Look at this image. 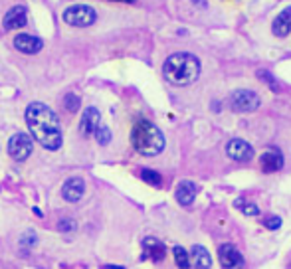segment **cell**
<instances>
[{"label": "cell", "mask_w": 291, "mask_h": 269, "mask_svg": "<svg viewBox=\"0 0 291 269\" xmlns=\"http://www.w3.org/2000/svg\"><path fill=\"white\" fill-rule=\"evenodd\" d=\"M26 125L30 129V136H34L44 148L58 150L62 146V127L58 115L40 101H34L26 107Z\"/></svg>", "instance_id": "1"}, {"label": "cell", "mask_w": 291, "mask_h": 269, "mask_svg": "<svg viewBox=\"0 0 291 269\" xmlns=\"http://www.w3.org/2000/svg\"><path fill=\"white\" fill-rule=\"evenodd\" d=\"M162 75L172 85H190L200 75V60L188 52H176L168 56L162 66Z\"/></svg>", "instance_id": "2"}, {"label": "cell", "mask_w": 291, "mask_h": 269, "mask_svg": "<svg viewBox=\"0 0 291 269\" xmlns=\"http://www.w3.org/2000/svg\"><path fill=\"white\" fill-rule=\"evenodd\" d=\"M131 142H133V148L139 154L156 156L164 148V134L160 133V129L156 125H152L150 121L141 119V121L135 123L133 131H131Z\"/></svg>", "instance_id": "3"}, {"label": "cell", "mask_w": 291, "mask_h": 269, "mask_svg": "<svg viewBox=\"0 0 291 269\" xmlns=\"http://www.w3.org/2000/svg\"><path fill=\"white\" fill-rule=\"evenodd\" d=\"M62 18L70 26L87 28V26H91L97 20V12L91 6H87V4H73V6H70V8L64 10Z\"/></svg>", "instance_id": "4"}, {"label": "cell", "mask_w": 291, "mask_h": 269, "mask_svg": "<svg viewBox=\"0 0 291 269\" xmlns=\"http://www.w3.org/2000/svg\"><path fill=\"white\" fill-rule=\"evenodd\" d=\"M262 99L252 89H236L230 95V109L236 113H252L260 107Z\"/></svg>", "instance_id": "5"}, {"label": "cell", "mask_w": 291, "mask_h": 269, "mask_svg": "<svg viewBox=\"0 0 291 269\" xmlns=\"http://www.w3.org/2000/svg\"><path fill=\"white\" fill-rule=\"evenodd\" d=\"M34 150V140L32 136L26 133H16L12 134V138L8 140V152L14 160H26Z\"/></svg>", "instance_id": "6"}, {"label": "cell", "mask_w": 291, "mask_h": 269, "mask_svg": "<svg viewBox=\"0 0 291 269\" xmlns=\"http://www.w3.org/2000/svg\"><path fill=\"white\" fill-rule=\"evenodd\" d=\"M226 154L236 162H248L254 158V148L250 142H246L242 138H232L226 144Z\"/></svg>", "instance_id": "7"}, {"label": "cell", "mask_w": 291, "mask_h": 269, "mask_svg": "<svg viewBox=\"0 0 291 269\" xmlns=\"http://www.w3.org/2000/svg\"><path fill=\"white\" fill-rule=\"evenodd\" d=\"M218 260L220 266L224 269H242L244 268V256L232 246V244H224L218 250Z\"/></svg>", "instance_id": "8"}, {"label": "cell", "mask_w": 291, "mask_h": 269, "mask_svg": "<svg viewBox=\"0 0 291 269\" xmlns=\"http://www.w3.org/2000/svg\"><path fill=\"white\" fill-rule=\"evenodd\" d=\"M85 192V182L83 178L79 176H72L64 182V188H62V196L68 200V202H79L81 196Z\"/></svg>", "instance_id": "9"}, {"label": "cell", "mask_w": 291, "mask_h": 269, "mask_svg": "<svg viewBox=\"0 0 291 269\" xmlns=\"http://www.w3.org/2000/svg\"><path fill=\"white\" fill-rule=\"evenodd\" d=\"M260 164H262V170L268 172V174L278 172V170L284 168V154L278 148H268L260 156Z\"/></svg>", "instance_id": "10"}, {"label": "cell", "mask_w": 291, "mask_h": 269, "mask_svg": "<svg viewBox=\"0 0 291 269\" xmlns=\"http://www.w3.org/2000/svg\"><path fill=\"white\" fill-rule=\"evenodd\" d=\"M101 125V115L95 107H87L81 115V121H79V131L83 136H91L95 133V129Z\"/></svg>", "instance_id": "11"}, {"label": "cell", "mask_w": 291, "mask_h": 269, "mask_svg": "<svg viewBox=\"0 0 291 269\" xmlns=\"http://www.w3.org/2000/svg\"><path fill=\"white\" fill-rule=\"evenodd\" d=\"M42 46H44V42L30 34H18L14 38V48L22 54H38L42 50Z\"/></svg>", "instance_id": "12"}, {"label": "cell", "mask_w": 291, "mask_h": 269, "mask_svg": "<svg viewBox=\"0 0 291 269\" xmlns=\"http://www.w3.org/2000/svg\"><path fill=\"white\" fill-rule=\"evenodd\" d=\"M28 22V12L24 6H14L6 12L4 16V28L6 30H16V28H24Z\"/></svg>", "instance_id": "13"}, {"label": "cell", "mask_w": 291, "mask_h": 269, "mask_svg": "<svg viewBox=\"0 0 291 269\" xmlns=\"http://www.w3.org/2000/svg\"><path fill=\"white\" fill-rule=\"evenodd\" d=\"M143 250H145L143 258H145V260H152V262H156V264L162 262L164 256H166L164 244L158 242L156 238H145V240H143Z\"/></svg>", "instance_id": "14"}, {"label": "cell", "mask_w": 291, "mask_h": 269, "mask_svg": "<svg viewBox=\"0 0 291 269\" xmlns=\"http://www.w3.org/2000/svg\"><path fill=\"white\" fill-rule=\"evenodd\" d=\"M196 194H198V186L194 182H190V180H182L176 186V192H174V196H176L180 206H190L194 202Z\"/></svg>", "instance_id": "15"}, {"label": "cell", "mask_w": 291, "mask_h": 269, "mask_svg": "<svg viewBox=\"0 0 291 269\" xmlns=\"http://www.w3.org/2000/svg\"><path fill=\"white\" fill-rule=\"evenodd\" d=\"M188 258H190V268L194 269H210L212 266V258L204 246H192Z\"/></svg>", "instance_id": "16"}, {"label": "cell", "mask_w": 291, "mask_h": 269, "mask_svg": "<svg viewBox=\"0 0 291 269\" xmlns=\"http://www.w3.org/2000/svg\"><path fill=\"white\" fill-rule=\"evenodd\" d=\"M272 32L278 38H286L291 32V6H288L284 12H280V16L274 20L272 24Z\"/></svg>", "instance_id": "17"}, {"label": "cell", "mask_w": 291, "mask_h": 269, "mask_svg": "<svg viewBox=\"0 0 291 269\" xmlns=\"http://www.w3.org/2000/svg\"><path fill=\"white\" fill-rule=\"evenodd\" d=\"M172 254H174L176 268H180V269H188V268H190V258H188V254H186V250H184V248H180V246H174V248H172Z\"/></svg>", "instance_id": "18"}, {"label": "cell", "mask_w": 291, "mask_h": 269, "mask_svg": "<svg viewBox=\"0 0 291 269\" xmlns=\"http://www.w3.org/2000/svg\"><path fill=\"white\" fill-rule=\"evenodd\" d=\"M234 206H236L238 210H242L246 216H258V214H260V208H258L256 204L246 202V200H242V198H238V200L234 202Z\"/></svg>", "instance_id": "19"}, {"label": "cell", "mask_w": 291, "mask_h": 269, "mask_svg": "<svg viewBox=\"0 0 291 269\" xmlns=\"http://www.w3.org/2000/svg\"><path fill=\"white\" fill-rule=\"evenodd\" d=\"M141 178L148 182L150 186H160V182H162V178H160V174L156 172V170H150V168H143V172H141Z\"/></svg>", "instance_id": "20"}, {"label": "cell", "mask_w": 291, "mask_h": 269, "mask_svg": "<svg viewBox=\"0 0 291 269\" xmlns=\"http://www.w3.org/2000/svg\"><path fill=\"white\" fill-rule=\"evenodd\" d=\"M64 105H66V109H68L70 113H75V111L81 107V99H79L77 95H73V93H68V95L64 97Z\"/></svg>", "instance_id": "21"}, {"label": "cell", "mask_w": 291, "mask_h": 269, "mask_svg": "<svg viewBox=\"0 0 291 269\" xmlns=\"http://www.w3.org/2000/svg\"><path fill=\"white\" fill-rule=\"evenodd\" d=\"M93 136H95V140L99 142V144H109V140H111V131L107 129V127H103V125H99L97 129H95V133H93Z\"/></svg>", "instance_id": "22"}, {"label": "cell", "mask_w": 291, "mask_h": 269, "mask_svg": "<svg viewBox=\"0 0 291 269\" xmlns=\"http://www.w3.org/2000/svg\"><path fill=\"white\" fill-rule=\"evenodd\" d=\"M258 77H260L262 81H266V83H268V85H270V87H272L276 93L280 91V83L274 79V75H272L270 71H266V69H260V71H258Z\"/></svg>", "instance_id": "23"}, {"label": "cell", "mask_w": 291, "mask_h": 269, "mask_svg": "<svg viewBox=\"0 0 291 269\" xmlns=\"http://www.w3.org/2000/svg\"><path fill=\"white\" fill-rule=\"evenodd\" d=\"M264 226H266L268 230H280V226H282V218H280V216H270V218L264 220Z\"/></svg>", "instance_id": "24"}, {"label": "cell", "mask_w": 291, "mask_h": 269, "mask_svg": "<svg viewBox=\"0 0 291 269\" xmlns=\"http://www.w3.org/2000/svg\"><path fill=\"white\" fill-rule=\"evenodd\" d=\"M58 230L60 232H72V230H75V222L73 220H60Z\"/></svg>", "instance_id": "25"}, {"label": "cell", "mask_w": 291, "mask_h": 269, "mask_svg": "<svg viewBox=\"0 0 291 269\" xmlns=\"http://www.w3.org/2000/svg\"><path fill=\"white\" fill-rule=\"evenodd\" d=\"M36 244V234L34 232H26V236L22 238V246L24 248H30V246H34Z\"/></svg>", "instance_id": "26"}, {"label": "cell", "mask_w": 291, "mask_h": 269, "mask_svg": "<svg viewBox=\"0 0 291 269\" xmlns=\"http://www.w3.org/2000/svg\"><path fill=\"white\" fill-rule=\"evenodd\" d=\"M192 4H194V6H198V8H206V4H208V2H206V0H192Z\"/></svg>", "instance_id": "27"}, {"label": "cell", "mask_w": 291, "mask_h": 269, "mask_svg": "<svg viewBox=\"0 0 291 269\" xmlns=\"http://www.w3.org/2000/svg\"><path fill=\"white\" fill-rule=\"evenodd\" d=\"M115 2H137V0H115Z\"/></svg>", "instance_id": "28"}]
</instances>
